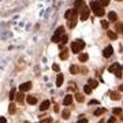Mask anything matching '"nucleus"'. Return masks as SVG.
<instances>
[{
    "instance_id": "1",
    "label": "nucleus",
    "mask_w": 123,
    "mask_h": 123,
    "mask_svg": "<svg viewBox=\"0 0 123 123\" xmlns=\"http://www.w3.org/2000/svg\"><path fill=\"white\" fill-rule=\"evenodd\" d=\"M90 8L93 10V12L96 14L97 17H104V14H105V10L103 8V6H101L97 0H94V1L90 3Z\"/></svg>"
},
{
    "instance_id": "2",
    "label": "nucleus",
    "mask_w": 123,
    "mask_h": 123,
    "mask_svg": "<svg viewBox=\"0 0 123 123\" xmlns=\"http://www.w3.org/2000/svg\"><path fill=\"white\" fill-rule=\"evenodd\" d=\"M84 48H85V43L82 41V40H77V41H74V43L71 44V51H73L74 53L81 52Z\"/></svg>"
},
{
    "instance_id": "3",
    "label": "nucleus",
    "mask_w": 123,
    "mask_h": 123,
    "mask_svg": "<svg viewBox=\"0 0 123 123\" xmlns=\"http://www.w3.org/2000/svg\"><path fill=\"white\" fill-rule=\"evenodd\" d=\"M63 36H64V27L63 26L57 27V30L55 31V34L52 36V43H59Z\"/></svg>"
},
{
    "instance_id": "4",
    "label": "nucleus",
    "mask_w": 123,
    "mask_h": 123,
    "mask_svg": "<svg viewBox=\"0 0 123 123\" xmlns=\"http://www.w3.org/2000/svg\"><path fill=\"white\" fill-rule=\"evenodd\" d=\"M108 71L112 73V74H115L116 77H122V68H120V66H119V63L111 64V66L108 67Z\"/></svg>"
},
{
    "instance_id": "5",
    "label": "nucleus",
    "mask_w": 123,
    "mask_h": 123,
    "mask_svg": "<svg viewBox=\"0 0 123 123\" xmlns=\"http://www.w3.org/2000/svg\"><path fill=\"white\" fill-rule=\"evenodd\" d=\"M78 11L81 12L79 18H81L82 21H86V19L89 18V8H86V6H84V7H81V8H79Z\"/></svg>"
},
{
    "instance_id": "6",
    "label": "nucleus",
    "mask_w": 123,
    "mask_h": 123,
    "mask_svg": "<svg viewBox=\"0 0 123 123\" xmlns=\"http://www.w3.org/2000/svg\"><path fill=\"white\" fill-rule=\"evenodd\" d=\"M112 52H114L112 47H111V45H108V47H105V48H104L103 55H104V57H111V56H112Z\"/></svg>"
},
{
    "instance_id": "7",
    "label": "nucleus",
    "mask_w": 123,
    "mask_h": 123,
    "mask_svg": "<svg viewBox=\"0 0 123 123\" xmlns=\"http://www.w3.org/2000/svg\"><path fill=\"white\" fill-rule=\"evenodd\" d=\"M31 82H25V84H22L21 86H19V90H22V92H27V90H30L31 89Z\"/></svg>"
},
{
    "instance_id": "8",
    "label": "nucleus",
    "mask_w": 123,
    "mask_h": 123,
    "mask_svg": "<svg viewBox=\"0 0 123 123\" xmlns=\"http://www.w3.org/2000/svg\"><path fill=\"white\" fill-rule=\"evenodd\" d=\"M85 6V0H74V7L77 10H79L81 7H84Z\"/></svg>"
},
{
    "instance_id": "9",
    "label": "nucleus",
    "mask_w": 123,
    "mask_h": 123,
    "mask_svg": "<svg viewBox=\"0 0 123 123\" xmlns=\"http://www.w3.org/2000/svg\"><path fill=\"white\" fill-rule=\"evenodd\" d=\"M49 104H51V103H49V100L43 101V103H41V105H40V110H41V111H47L49 108Z\"/></svg>"
},
{
    "instance_id": "10",
    "label": "nucleus",
    "mask_w": 123,
    "mask_h": 123,
    "mask_svg": "<svg viewBox=\"0 0 123 123\" xmlns=\"http://www.w3.org/2000/svg\"><path fill=\"white\" fill-rule=\"evenodd\" d=\"M77 18H78V17L71 18V19H67V21H68V23H67V25H68V27H70V29L75 27V25H77Z\"/></svg>"
},
{
    "instance_id": "11",
    "label": "nucleus",
    "mask_w": 123,
    "mask_h": 123,
    "mask_svg": "<svg viewBox=\"0 0 123 123\" xmlns=\"http://www.w3.org/2000/svg\"><path fill=\"white\" fill-rule=\"evenodd\" d=\"M63 79H64L63 74H57V78H56V86H62V85H63Z\"/></svg>"
},
{
    "instance_id": "12",
    "label": "nucleus",
    "mask_w": 123,
    "mask_h": 123,
    "mask_svg": "<svg viewBox=\"0 0 123 123\" xmlns=\"http://www.w3.org/2000/svg\"><path fill=\"white\" fill-rule=\"evenodd\" d=\"M108 19H110V21H112V22H116V19H118V15H116V12L111 11V12L108 14Z\"/></svg>"
},
{
    "instance_id": "13",
    "label": "nucleus",
    "mask_w": 123,
    "mask_h": 123,
    "mask_svg": "<svg viewBox=\"0 0 123 123\" xmlns=\"http://www.w3.org/2000/svg\"><path fill=\"white\" fill-rule=\"evenodd\" d=\"M88 84L90 85V86H92V89H96L97 86H98V82H97V81H96L94 78H90V79H89Z\"/></svg>"
},
{
    "instance_id": "14",
    "label": "nucleus",
    "mask_w": 123,
    "mask_h": 123,
    "mask_svg": "<svg viewBox=\"0 0 123 123\" xmlns=\"http://www.w3.org/2000/svg\"><path fill=\"white\" fill-rule=\"evenodd\" d=\"M15 98H17L18 103H21V104H22V103H23V98H25V96H23V92H22V90H21V92H19L17 96H15Z\"/></svg>"
},
{
    "instance_id": "15",
    "label": "nucleus",
    "mask_w": 123,
    "mask_h": 123,
    "mask_svg": "<svg viewBox=\"0 0 123 123\" xmlns=\"http://www.w3.org/2000/svg\"><path fill=\"white\" fill-rule=\"evenodd\" d=\"M63 103H64V105H70L71 103H73V96H70V94H68V96H66Z\"/></svg>"
},
{
    "instance_id": "16",
    "label": "nucleus",
    "mask_w": 123,
    "mask_h": 123,
    "mask_svg": "<svg viewBox=\"0 0 123 123\" xmlns=\"http://www.w3.org/2000/svg\"><path fill=\"white\" fill-rule=\"evenodd\" d=\"M27 103H29V104H30V105H33V104H36V103H37V98H36L34 96H27Z\"/></svg>"
},
{
    "instance_id": "17",
    "label": "nucleus",
    "mask_w": 123,
    "mask_h": 123,
    "mask_svg": "<svg viewBox=\"0 0 123 123\" xmlns=\"http://www.w3.org/2000/svg\"><path fill=\"white\" fill-rule=\"evenodd\" d=\"M104 112H105V108H97L93 114H94V116H100V115H103Z\"/></svg>"
},
{
    "instance_id": "18",
    "label": "nucleus",
    "mask_w": 123,
    "mask_h": 123,
    "mask_svg": "<svg viewBox=\"0 0 123 123\" xmlns=\"http://www.w3.org/2000/svg\"><path fill=\"white\" fill-rule=\"evenodd\" d=\"M78 59H79V62H86L89 59V56H88V53H81Z\"/></svg>"
},
{
    "instance_id": "19",
    "label": "nucleus",
    "mask_w": 123,
    "mask_h": 123,
    "mask_svg": "<svg viewBox=\"0 0 123 123\" xmlns=\"http://www.w3.org/2000/svg\"><path fill=\"white\" fill-rule=\"evenodd\" d=\"M75 98H77L79 103H82V101L85 100V97H84V94H82V93H77V94H75Z\"/></svg>"
},
{
    "instance_id": "20",
    "label": "nucleus",
    "mask_w": 123,
    "mask_h": 123,
    "mask_svg": "<svg viewBox=\"0 0 123 123\" xmlns=\"http://www.w3.org/2000/svg\"><path fill=\"white\" fill-rule=\"evenodd\" d=\"M108 37H110L111 40H116V38H118L116 33H114V31H111V30H108Z\"/></svg>"
},
{
    "instance_id": "21",
    "label": "nucleus",
    "mask_w": 123,
    "mask_h": 123,
    "mask_svg": "<svg viewBox=\"0 0 123 123\" xmlns=\"http://www.w3.org/2000/svg\"><path fill=\"white\" fill-rule=\"evenodd\" d=\"M84 90H85V93H86V94H89V93H92V86H90V85H85L84 86Z\"/></svg>"
},
{
    "instance_id": "22",
    "label": "nucleus",
    "mask_w": 123,
    "mask_h": 123,
    "mask_svg": "<svg viewBox=\"0 0 123 123\" xmlns=\"http://www.w3.org/2000/svg\"><path fill=\"white\" fill-rule=\"evenodd\" d=\"M8 111H10V114H15V111H17V108H15V104H10Z\"/></svg>"
},
{
    "instance_id": "23",
    "label": "nucleus",
    "mask_w": 123,
    "mask_h": 123,
    "mask_svg": "<svg viewBox=\"0 0 123 123\" xmlns=\"http://www.w3.org/2000/svg\"><path fill=\"white\" fill-rule=\"evenodd\" d=\"M119 97H120V96H119L116 92H112V93H111V98H112V100L116 101V100H119Z\"/></svg>"
},
{
    "instance_id": "24",
    "label": "nucleus",
    "mask_w": 123,
    "mask_h": 123,
    "mask_svg": "<svg viewBox=\"0 0 123 123\" xmlns=\"http://www.w3.org/2000/svg\"><path fill=\"white\" fill-rule=\"evenodd\" d=\"M97 1H98V3L103 6V7H105V6L110 4V0H97Z\"/></svg>"
},
{
    "instance_id": "25",
    "label": "nucleus",
    "mask_w": 123,
    "mask_h": 123,
    "mask_svg": "<svg viewBox=\"0 0 123 123\" xmlns=\"http://www.w3.org/2000/svg\"><path fill=\"white\" fill-rule=\"evenodd\" d=\"M67 57H68V53H67L66 51H64V52H62V53H60V59H62V60H66Z\"/></svg>"
},
{
    "instance_id": "26",
    "label": "nucleus",
    "mask_w": 123,
    "mask_h": 123,
    "mask_svg": "<svg viewBox=\"0 0 123 123\" xmlns=\"http://www.w3.org/2000/svg\"><path fill=\"white\" fill-rule=\"evenodd\" d=\"M70 73H71V74H77V73H78V67L71 66V67H70Z\"/></svg>"
},
{
    "instance_id": "27",
    "label": "nucleus",
    "mask_w": 123,
    "mask_h": 123,
    "mask_svg": "<svg viewBox=\"0 0 123 123\" xmlns=\"http://www.w3.org/2000/svg\"><path fill=\"white\" fill-rule=\"evenodd\" d=\"M68 116H70V111H68V110L63 111V118H64V119H68Z\"/></svg>"
},
{
    "instance_id": "28",
    "label": "nucleus",
    "mask_w": 123,
    "mask_h": 123,
    "mask_svg": "<svg viewBox=\"0 0 123 123\" xmlns=\"http://www.w3.org/2000/svg\"><path fill=\"white\" fill-rule=\"evenodd\" d=\"M14 98H15V90H11V92H10V100H14Z\"/></svg>"
},
{
    "instance_id": "29",
    "label": "nucleus",
    "mask_w": 123,
    "mask_h": 123,
    "mask_svg": "<svg viewBox=\"0 0 123 123\" xmlns=\"http://www.w3.org/2000/svg\"><path fill=\"white\" fill-rule=\"evenodd\" d=\"M114 114L115 115H120L122 114V110H120V108H114Z\"/></svg>"
},
{
    "instance_id": "30",
    "label": "nucleus",
    "mask_w": 123,
    "mask_h": 123,
    "mask_svg": "<svg viewBox=\"0 0 123 123\" xmlns=\"http://www.w3.org/2000/svg\"><path fill=\"white\" fill-rule=\"evenodd\" d=\"M101 26L104 27V29H107V27H108V22H107V21H101Z\"/></svg>"
},
{
    "instance_id": "31",
    "label": "nucleus",
    "mask_w": 123,
    "mask_h": 123,
    "mask_svg": "<svg viewBox=\"0 0 123 123\" xmlns=\"http://www.w3.org/2000/svg\"><path fill=\"white\" fill-rule=\"evenodd\" d=\"M60 43H62V44H66V43H67V36H63V37H62Z\"/></svg>"
},
{
    "instance_id": "32",
    "label": "nucleus",
    "mask_w": 123,
    "mask_h": 123,
    "mask_svg": "<svg viewBox=\"0 0 123 123\" xmlns=\"http://www.w3.org/2000/svg\"><path fill=\"white\" fill-rule=\"evenodd\" d=\"M89 104H90V105H93V104H97V105H98V100H90Z\"/></svg>"
},
{
    "instance_id": "33",
    "label": "nucleus",
    "mask_w": 123,
    "mask_h": 123,
    "mask_svg": "<svg viewBox=\"0 0 123 123\" xmlns=\"http://www.w3.org/2000/svg\"><path fill=\"white\" fill-rule=\"evenodd\" d=\"M41 122H44V123H49V122H52V119H51V118H47V119H43Z\"/></svg>"
},
{
    "instance_id": "34",
    "label": "nucleus",
    "mask_w": 123,
    "mask_h": 123,
    "mask_svg": "<svg viewBox=\"0 0 123 123\" xmlns=\"http://www.w3.org/2000/svg\"><path fill=\"white\" fill-rule=\"evenodd\" d=\"M52 68H53V70H55V71H57V73H59V70H60V68H59V66H57V64H53V66H52Z\"/></svg>"
},
{
    "instance_id": "35",
    "label": "nucleus",
    "mask_w": 123,
    "mask_h": 123,
    "mask_svg": "<svg viewBox=\"0 0 123 123\" xmlns=\"http://www.w3.org/2000/svg\"><path fill=\"white\" fill-rule=\"evenodd\" d=\"M6 122H7V120H6L4 118H0V123H6Z\"/></svg>"
},
{
    "instance_id": "36",
    "label": "nucleus",
    "mask_w": 123,
    "mask_h": 123,
    "mask_svg": "<svg viewBox=\"0 0 123 123\" xmlns=\"http://www.w3.org/2000/svg\"><path fill=\"white\" fill-rule=\"evenodd\" d=\"M108 122H112V123H114V122H116V119H115V118H111L110 120H108Z\"/></svg>"
},
{
    "instance_id": "37",
    "label": "nucleus",
    "mask_w": 123,
    "mask_h": 123,
    "mask_svg": "<svg viewBox=\"0 0 123 123\" xmlns=\"http://www.w3.org/2000/svg\"><path fill=\"white\" fill-rule=\"evenodd\" d=\"M119 90H120V92H123V85H120V88H119Z\"/></svg>"
},
{
    "instance_id": "38",
    "label": "nucleus",
    "mask_w": 123,
    "mask_h": 123,
    "mask_svg": "<svg viewBox=\"0 0 123 123\" xmlns=\"http://www.w3.org/2000/svg\"><path fill=\"white\" fill-rule=\"evenodd\" d=\"M120 119H122V120H123V115H122V118H120Z\"/></svg>"
},
{
    "instance_id": "39",
    "label": "nucleus",
    "mask_w": 123,
    "mask_h": 123,
    "mask_svg": "<svg viewBox=\"0 0 123 123\" xmlns=\"http://www.w3.org/2000/svg\"><path fill=\"white\" fill-rule=\"evenodd\" d=\"M122 31H123V26H122Z\"/></svg>"
},
{
    "instance_id": "40",
    "label": "nucleus",
    "mask_w": 123,
    "mask_h": 123,
    "mask_svg": "<svg viewBox=\"0 0 123 123\" xmlns=\"http://www.w3.org/2000/svg\"><path fill=\"white\" fill-rule=\"evenodd\" d=\"M116 1H120V0H116Z\"/></svg>"
}]
</instances>
